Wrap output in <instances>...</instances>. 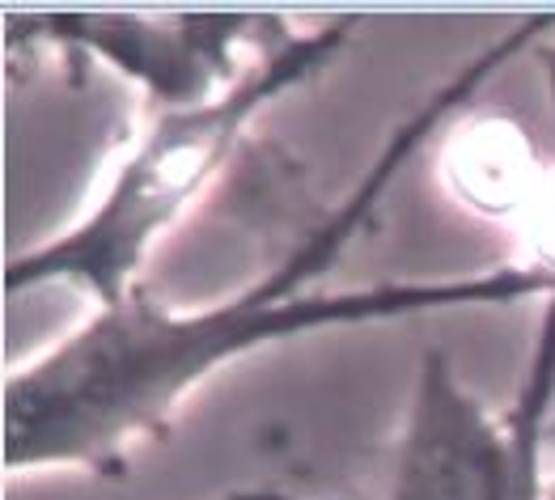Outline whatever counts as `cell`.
<instances>
[{
    "label": "cell",
    "mask_w": 555,
    "mask_h": 500,
    "mask_svg": "<svg viewBox=\"0 0 555 500\" xmlns=\"http://www.w3.org/2000/svg\"><path fill=\"white\" fill-rule=\"evenodd\" d=\"M552 26L555 17H526L470 55L386 137L373 166L323 221L272 272L255 275L233 297L175 310L140 284L128 302L93 310L60 344L17 364L4 382V471L124 475L144 446L170 433L175 415L204 382L272 344L339 326L555 302V264H496L352 289L323 284L326 268L348 255L399 170Z\"/></svg>",
    "instance_id": "cell-1"
},
{
    "label": "cell",
    "mask_w": 555,
    "mask_h": 500,
    "mask_svg": "<svg viewBox=\"0 0 555 500\" xmlns=\"http://www.w3.org/2000/svg\"><path fill=\"white\" fill-rule=\"evenodd\" d=\"M348 39L352 22H326L310 30H288L280 22L230 90L157 111L90 213L43 246L9 259L4 293L17 297L30 289H73L90 297L93 310L128 302L144 284L153 251L217 187L259 115L310 86Z\"/></svg>",
    "instance_id": "cell-2"
},
{
    "label": "cell",
    "mask_w": 555,
    "mask_h": 500,
    "mask_svg": "<svg viewBox=\"0 0 555 500\" xmlns=\"http://www.w3.org/2000/svg\"><path fill=\"white\" fill-rule=\"evenodd\" d=\"M555 403V302L543 306L521 395L488 408L446 352H424L386 500H552L543 437Z\"/></svg>",
    "instance_id": "cell-3"
},
{
    "label": "cell",
    "mask_w": 555,
    "mask_h": 500,
    "mask_svg": "<svg viewBox=\"0 0 555 500\" xmlns=\"http://www.w3.org/2000/svg\"><path fill=\"white\" fill-rule=\"evenodd\" d=\"M268 17L242 13H30L9 17V47H55L106 64L149 93L157 111L217 98L255 64Z\"/></svg>",
    "instance_id": "cell-4"
},
{
    "label": "cell",
    "mask_w": 555,
    "mask_h": 500,
    "mask_svg": "<svg viewBox=\"0 0 555 500\" xmlns=\"http://www.w3.org/2000/svg\"><path fill=\"white\" fill-rule=\"evenodd\" d=\"M221 500H293V497L280 492V488H268V484H255V488H233Z\"/></svg>",
    "instance_id": "cell-5"
},
{
    "label": "cell",
    "mask_w": 555,
    "mask_h": 500,
    "mask_svg": "<svg viewBox=\"0 0 555 500\" xmlns=\"http://www.w3.org/2000/svg\"><path fill=\"white\" fill-rule=\"evenodd\" d=\"M552 500H555V479H552Z\"/></svg>",
    "instance_id": "cell-6"
}]
</instances>
